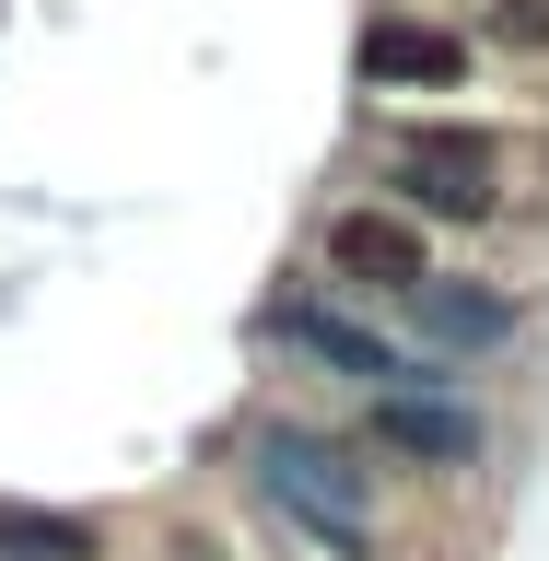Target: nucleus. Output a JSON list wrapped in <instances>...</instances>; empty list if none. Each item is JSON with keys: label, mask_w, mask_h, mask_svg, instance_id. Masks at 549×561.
Masks as SVG:
<instances>
[{"label": "nucleus", "mask_w": 549, "mask_h": 561, "mask_svg": "<svg viewBox=\"0 0 549 561\" xmlns=\"http://www.w3.org/2000/svg\"><path fill=\"white\" fill-rule=\"evenodd\" d=\"M0 561H105V538L82 515H35V503H0Z\"/></svg>", "instance_id": "nucleus-8"}, {"label": "nucleus", "mask_w": 549, "mask_h": 561, "mask_svg": "<svg viewBox=\"0 0 549 561\" xmlns=\"http://www.w3.org/2000/svg\"><path fill=\"white\" fill-rule=\"evenodd\" d=\"M293 363H316V375L363 386V398H398V386H456V363H433L421 340H398V328H375L363 305H340V293H270V316H258Z\"/></svg>", "instance_id": "nucleus-2"}, {"label": "nucleus", "mask_w": 549, "mask_h": 561, "mask_svg": "<svg viewBox=\"0 0 549 561\" xmlns=\"http://www.w3.org/2000/svg\"><path fill=\"white\" fill-rule=\"evenodd\" d=\"M491 47H549V0H491Z\"/></svg>", "instance_id": "nucleus-9"}, {"label": "nucleus", "mask_w": 549, "mask_h": 561, "mask_svg": "<svg viewBox=\"0 0 549 561\" xmlns=\"http://www.w3.org/2000/svg\"><path fill=\"white\" fill-rule=\"evenodd\" d=\"M386 175H398L410 222H491L503 210V140L491 129H398Z\"/></svg>", "instance_id": "nucleus-3"}, {"label": "nucleus", "mask_w": 549, "mask_h": 561, "mask_svg": "<svg viewBox=\"0 0 549 561\" xmlns=\"http://www.w3.org/2000/svg\"><path fill=\"white\" fill-rule=\"evenodd\" d=\"M316 257H328V280H340V293H386V305H410L421 280H433V245H421V222H410V210H375V199L328 210Z\"/></svg>", "instance_id": "nucleus-5"}, {"label": "nucleus", "mask_w": 549, "mask_h": 561, "mask_svg": "<svg viewBox=\"0 0 549 561\" xmlns=\"http://www.w3.org/2000/svg\"><path fill=\"white\" fill-rule=\"evenodd\" d=\"M363 82H375V94H456V82H468V35L386 12V24H363Z\"/></svg>", "instance_id": "nucleus-7"}, {"label": "nucleus", "mask_w": 549, "mask_h": 561, "mask_svg": "<svg viewBox=\"0 0 549 561\" xmlns=\"http://www.w3.org/2000/svg\"><path fill=\"white\" fill-rule=\"evenodd\" d=\"M515 328H526V316H515V293H491V280H445V270H433V280L410 293V340L433 351V363L515 351Z\"/></svg>", "instance_id": "nucleus-6"}, {"label": "nucleus", "mask_w": 549, "mask_h": 561, "mask_svg": "<svg viewBox=\"0 0 549 561\" xmlns=\"http://www.w3.org/2000/svg\"><path fill=\"white\" fill-rule=\"evenodd\" d=\"M491 421L456 398V386H398V398H375V421H363V456H398V468H421V480H456V468H480Z\"/></svg>", "instance_id": "nucleus-4"}, {"label": "nucleus", "mask_w": 549, "mask_h": 561, "mask_svg": "<svg viewBox=\"0 0 549 561\" xmlns=\"http://www.w3.org/2000/svg\"><path fill=\"white\" fill-rule=\"evenodd\" d=\"M245 491L281 538H305L328 561H375V456L316 433V421H258L245 433Z\"/></svg>", "instance_id": "nucleus-1"}]
</instances>
